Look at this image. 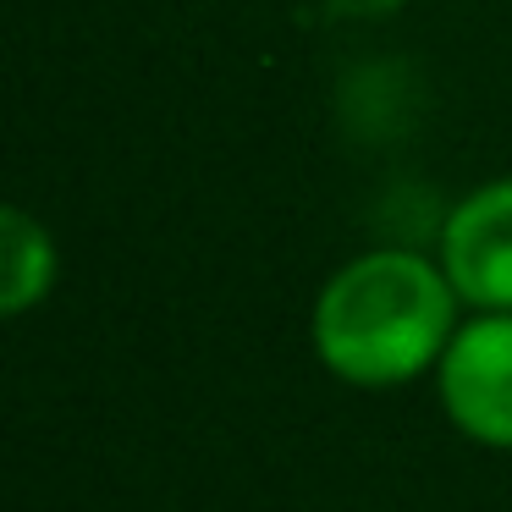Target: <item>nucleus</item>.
Returning a JSON list of instances; mask_svg holds the SVG:
<instances>
[{"label":"nucleus","instance_id":"nucleus-3","mask_svg":"<svg viewBox=\"0 0 512 512\" xmlns=\"http://www.w3.org/2000/svg\"><path fill=\"white\" fill-rule=\"evenodd\" d=\"M441 270L479 314H512V177L474 188L441 226Z\"/></svg>","mask_w":512,"mask_h":512},{"label":"nucleus","instance_id":"nucleus-2","mask_svg":"<svg viewBox=\"0 0 512 512\" xmlns=\"http://www.w3.org/2000/svg\"><path fill=\"white\" fill-rule=\"evenodd\" d=\"M435 391L457 435L512 452V314H474L457 325L435 364Z\"/></svg>","mask_w":512,"mask_h":512},{"label":"nucleus","instance_id":"nucleus-4","mask_svg":"<svg viewBox=\"0 0 512 512\" xmlns=\"http://www.w3.org/2000/svg\"><path fill=\"white\" fill-rule=\"evenodd\" d=\"M56 287V243L28 210L0 215V309L28 314L34 303L50 298Z\"/></svg>","mask_w":512,"mask_h":512},{"label":"nucleus","instance_id":"nucleus-1","mask_svg":"<svg viewBox=\"0 0 512 512\" xmlns=\"http://www.w3.org/2000/svg\"><path fill=\"white\" fill-rule=\"evenodd\" d=\"M457 287L408 248H375L336 270L314 298V353L358 391L408 386L441 364L457 336Z\"/></svg>","mask_w":512,"mask_h":512}]
</instances>
